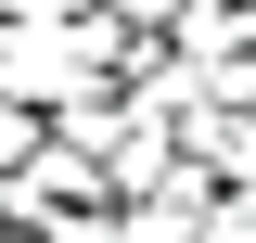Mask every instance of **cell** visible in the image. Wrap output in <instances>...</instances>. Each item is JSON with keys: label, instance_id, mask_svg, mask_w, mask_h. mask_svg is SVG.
<instances>
[{"label": "cell", "instance_id": "5", "mask_svg": "<svg viewBox=\"0 0 256 243\" xmlns=\"http://www.w3.org/2000/svg\"><path fill=\"white\" fill-rule=\"evenodd\" d=\"M102 13H128V26H166V13H180V0H102Z\"/></svg>", "mask_w": 256, "mask_h": 243}, {"label": "cell", "instance_id": "1", "mask_svg": "<svg viewBox=\"0 0 256 243\" xmlns=\"http://www.w3.org/2000/svg\"><path fill=\"white\" fill-rule=\"evenodd\" d=\"M77 205H116V166H102L90 141H38L26 166H0V218H13V230H38V218H77Z\"/></svg>", "mask_w": 256, "mask_h": 243}, {"label": "cell", "instance_id": "4", "mask_svg": "<svg viewBox=\"0 0 256 243\" xmlns=\"http://www.w3.org/2000/svg\"><path fill=\"white\" fill-rule=\"evenodd\" d=\"M13 243H116V205H77V218H38V230H13Z\"/></svg>", "mask_w": 256, "mask_h": 243}, {"label": "cell", "instance_id": "2", "mask_svg": "<svg viewBox=\"0 0 256 243\" xmlns=\"http://www.w3.org/2000/svg\"><path fill=\"white\" fill-rule=\"evenodd\" d=\"M218 192H230L218 166H192V154H180L154 192H116V243H192L205 218H218Z\"/></svg>", "mask_w": 256, "mask_h": 243}, {"label": "cell", "instance_id": "3", "mask_svg": "<svg viewBox=\"0 0 256 243\" xmlns=\"http://www.w3.org/2000/svg\"><path fill=\"white\" fill-rule=\"evenodd\" d=\"M38 141H52V116H38V102H13V90H0V166H26Z\"/></svg>", "mask_w": 256, "mask_h": 243}, {"label": "cell", "instance_id": "6", "mask_svg": "<svg viewBox=\"0 0 256 243\" xmlns=\"http://www.w3.org/2000/svg\"><path fill=\"white\" fill-rule=\"evenodd\" d=\"M192 243H256V230H244V218H230V205H218V218H205V230H192Z\"/></svg>", "mask_w": 256, "mask_h": 243}]
</instances>
